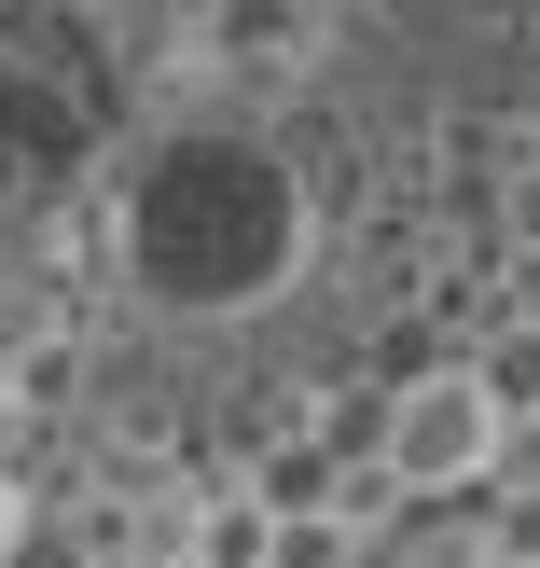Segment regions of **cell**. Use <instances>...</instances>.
<instances>
[{
    "mask_svg": "<svg viewBox=\"0 0 540 568\" xmlns=\"http://www.w3.org/2000/svg\"><path fill=\"white\" fill-rule=\"evenodd\" d=\"M125 277L181 320H236V305H277L305 264V181L264 153L249 125H166L153 153L125 166Z\"/></svg>",
    "mask_w": 540,
    "mask_h": 568,
    "instance_id": "6da1fadb",
    "label": "cell"
},
{
    "mask_svg": "<svg viewBox=\"0 0 540 568\" xmlns=\"http://www.w3.org/2000/svg\"><path fill=\"white\" fill-rule=\"evenodd\" d=\"M499 444H513V416L486 403L471 361H416L403 388H375V486L388 499H471V486H499Z\"/></svg>",
    "mask_w": 540,
    "mask_h": 568,
    "instance_id": "7a4b0ae2",
    "label": "cell"
},
{
    "mask_svg": "<svg viewBox=\"0 0 540 568\" xmlns=\"http://www.w3.org/2000/svg\"><path fill=\"white\" fill-rule=\"evenodd\" d=\"M305 55H319V0H208V70L305 83Z\"/></svg>",
    "mask_w": 540,
    "mask_h": 568,
    "instance_id": "3957f363",
    "label": "cell"
},
{
    "mask_svg": "<svg viewBox=\"0 0 540 568\" xmlns=\"http://www.w3.org/2000/svg\"><path fill=\"white\" fill-rule=\"evenodd\" d=\"M486 222H499V277H540V153H513V166H499Z\"/></svg>",
    "mask_w": 540,
    "mask_h": 568,
    "instance_id": "277c9868",
    "label": "cell"
},
{
    "mask_svg": "<svg viewBox=\"0 0 540 568\" xmlns=\"http://www.w3.org/2000/svg\"><path fill=\"white\" fill-rule=\"evenodd\" d=\"M486 527H471V568H540V486H471Z\"/></svg>",
    "mask_w": 540,
    "mask_h": 568,
    "instance_id": "5b68a950",
    "label": "cell"
},
{
    "mask_svg": "<svg viewBox=\"0 0 540 568\" xmlns=\"http://www.w3.org/2000/svg\"><path fill=\"white\" fill-rule=\"evenodd\" d=\"M28 514H42V499H28V486H14V458H0V555H14V527H28Z\"/></svg>",
    "mask_w": 540,
    "mask_h": 568,
    "instance_id": "8992f818",
    "label": "cell"
}]
</instances>
